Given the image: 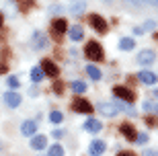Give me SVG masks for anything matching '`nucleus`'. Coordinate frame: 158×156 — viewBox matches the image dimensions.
I'll return each instance as SVG.
<instances>
[{
  "mask_svg": "<svg viewBox=\"0 0 158 156\" xmlns=\"http://www.w3.org/2000/svg\"><path fill=\"white\" fill-rule=\"evenodd\" d=\"M72 91H74V93H84V91H86V84L80 82V80H74L72 82Z\"/></svg>",
  "mask_w": 158,
  "mask_h": 156,
  "instance_id": "24",
  "label": "nucleus"
},
{
  "mask_svg": "<svg viewBox=\"0 0 158 156\" xmlns=\"http://www.w3.org/2000/svg\"><path fill=\"white\" fill-rule=\"evenodd\" d=\"M90 25L94 27V31H99V33H107V21L103 17H99V15H90Z\"/></svg>",
  "mask_w": 158,
  "mask_h": 156,
  "instance_id": "7",
  "label": "nucleus"
},
{
  "mask_svg": "<svg viewBox=\"0 0 158 156\" xmlns=\"http://www.w3.org/2000/svg\"><path fill=\"white\" fill-rule=\"evenodd\" d=\"M47 156H64V148L60 144H53L52 148H49V152H47Z\"/></svg>",
  "mask_w": 158,
  "mask_h": 156,
  "instance_id": "22",
  "label": "nucleus"
},
{
  "mask_svg": "<svg viewBox=\"0 0 158 156\" xmlns=\"http://www.w3.org/2000/svg\"><path fill=\"white\" fill-rule=\"evenodd\" d=\"M134 142H135V144H140V146H144V144L148 142V136H146V133H138Z\"/></svg>",
  "mask_w": 158,
  "mask_h": 156,
  "instance_id": "25",
  "label": "nucleus"
},
{
  "mask_svg": "<svg viewBox=\"0 0 158 156\" xmlns=\"http://www.w3.org/2000/svg\"><path fill=\"white\" fill-rule=\"evenodd\" d=\"M0 27H2V15H0Z\"/></svg>",
  "mask_w": 158,
  "mask_h": 156,
  "instance_id": "40",
  "label": "nucleus"
},
{
  "mask_svg": "<svg viewBox=\"0 0 158 156\" xmlns=\"http://www.w3.org/2000/svg\"><path fill=\"white\" fill-rule=\"evenodd\" d=\"M19 84H21V82H19L17 76H8V86H10V88H17Z\"/></svg>",
  "mask_w": 158,
  "mask_h": 156,
  "instance_id": "27",
  "label": "nucleus"
},
{
  "mask_svg": "<svg viewBox=\"0 0 158 156\" xmlns=\"http://www.w3.org/2000/svg\"><path fill=\"white\" fill-rule=\"evenodd\" d=\"M138 2H146V4H154V6H158V0H138Z\"/></svg>",
  "mask_w": 158,
  "mask_h": 156,
  "instance_id": "32",
  "label": "nucleus"
},
{
  "mask_svg": "<svg viewBox=\"0 0 158 156\" xmlns=\"http://www.w3.org/2000/svg\"><path fill=\"white\" fill-rule=\"evenodd\" d=\"M72 107L78 111V113H90L93 111V105L88 103L86 99H82V97H78V99H74V103H72Z\"/></svg>",
  "mask_w": 158,
  "mask_h": 156,
  "instance_id": "6",
  "label": "nucleus"
},
{
  "mask_svg": "<svg viewBox=\"0 0 158 156\" xmlns=\"http://www.w3.org/2000/svg\"><path fill=\"white\" fill-rule=\"evenodd\" d=\"M62 136H64L62 129H53V138H62Z\"/></svg>",
  "mask_w": 158,
  "mask_h": 156,
  "instance_id": "31",
  "label": "nucleus"
},
{
  "mask_svg": "<svg viewBox=\"0 0 158 156\" xmlns=\"http://www.w3.org/2000/svg\"><path fill=\"white\" fill-rule=\"evenodd\" d=\"M146 123H148V125H158V121H156V117H146Z\"/></svg>",
  "mask_w": 158,
  "mask_h": 156,
  "instance_id": "29",
  "label": "nucleus"
},
{
  "mask_svg": "<svg viewBox=\"0 0 158 156\" xmlns=\"http://www.w3.org/2000/svg\"><path fill=\"white\" fill-rule=\"evenodd\" d=\"M66 29H68V23H66L64 19H58V21H53V23H52L53 35H62V33H66Z\"/></svg>",
  "mask_w": 158,
  "mask_h": 156,
  "instance_id": "17",
  "label": "nucleus"
},
{
  "mask_svg": "<svg viewBox=\"0 0 158 156\" xmlns=\"http://www.w3.org/2000/svg\"><path fill=\"white\" fill-rule=\"evenodd\" d=\"M117 156H135V154H134V152H127V150H125V152H119Z\"/></svg>",
  "mask_w": 158,
  "mask_h": 156,
  "instance_id": "34",
  "label": "nucleus"
},
{
  "mask_svg": "<svg viewBox=\"0 0 158 156\" xmlns=\"http://www.w3.org/2000/svg\"><path fill=\"white\" fill-rule=\"evenodd\" d=\"M0 72H6V66H4V64H0Z\"/></svg>",
  "mask_w": 158,
  "mask_h": 156,
  "instance_id": "36",
  "label": "nucleus"
},
{
  "mask_svg": "<svg viewBox=\"0 0 158 156\" xmlns=\"http://www.w3.org/2000/svg\"><path fill=\"white\" fill-rule=\"evenodd\" d=\"M33 47H35V49L47 47V35L43 33V31H35V33H33Z\"/></svg>",
  "mask_w": 158,
  "mask_h": 156,
  "instance_id": "9",
  "label": "nucleus"
},
{
  "mask_svg": "<svg viewBox=\"0 0 158 156\" xmlns=\"http://www.w3.org/2000/svg\"><path fill=\"white\" fill-rule=\"evenodd\" d=\"M97 109H99L105 117H115L117 115V107H115L113 103H107V101H101V103L97 105Z\"/></svg>",
  "mask_w": 158,
  "mask_h": 156,
  "instance_id": "5",
  "label": "nucleus"
},
{
  "mask_svg": "<svg viewBox=\"0 0 158 156\" xmlns=\"http://www.w3.org/2000/svg\"><path fill=\"white\" fill-rule=\"evenodd\" d=\"M152 111H154V113L158 115V105H154V109H152Z\"/></svg>",
  "mask_w": 158,
  "mask_h": 156,
  "instance_id": "37",
  "label": "nucleus"
},
{
  "mask_svg": "<svg viewBox=\"0 0 158 156\" xmlns=\"http://www.w3.org/2000/svg\"><path fill=\"white\" fill-rule=\"evenodd\" d=\"M119 129H121V133L129 140V142H134L135 136H138V132L134 129V125H131V123H121V125H119Z\"/></svg>",
  "mask_w": 158,
  "mask_h": 156,
  "instance_id": "12",
  "label": "nucleus"
},
{
  "mask_svg": "<svg viewBox=\"0 0 158 156\" xmlns=\"http://www.w3.org/2000/svg\"><path fill=\"white\" fill-rule=\"evenodd\" d=\"M53 91L60 95V91H62V82H56V84H53Z\"/></svg>",
  "mask_w": 158,
  "mask_h": 156,
  "instance_id": "33",
  "label": "nucleus"
},
{
  "mask_svg": "<svg viewBox=\"0 0 158 156\" xmlns=\"http://www.w3.org/2000/svg\"><path fill=\"white\" fill-rule=\"evenodd\" d=\"M84 53H86L88 60H94V62L103 60V47H101L99 41H88L86 47H84Z\"/></svg>",
  "mask_w": 158,
  "mask_h": 156,
  "instance_id": "1",
  "label": "nucleus"
},
{
  "mask_svg": "<svg viewBox=\"0 0 158 156\" xmlns=\"http://www.w3.org/2000/svg\"><path fill=\"white\" fill-rule=\"evenodd\" d=\"M154 97H156V99H158V88H154Z\"/></svg>",
  "mask_w": 158,
  "mask_h": 156,
  "instance_id": "39",
  "label": "nucleus"
},
{
  "mask_svg": "<svg viewBox=\"0 0 158 156\" xmlns=\"http://www.w3.org/2000/svg\"><path fill=\"white\" fill-rule=\"evenodd\" d=\"M154 27H156V21H146V23L142 25V31L146 33V31H152Z\"/></svg>",
  "mask_w": 158,
  "mask_h": 156,
  "instance_id": "26",
  "label": "nucleus"
},
{
  "mask_svg": "<svg viewBox=\"0 0 158 156\" xmlns=\"http://www.w3.org/2000/svg\"><path fill=\"white\" fill-rule=\"evenodd\" d=\"M105 148H107V146H105L103 140H93L88 152H90V156H101V154H105Z\"/></svg>",
  "mask_w": 158,
  "mask_h": 156,
  "instance_id": "10",
  "label": "nucleus"
},
{
  "mask_svg": "<svg viewBox=\"0 0 158 156\" xmlns=\"http://www.w3.org/2000/svg\"><path fill=\"white\" fill-rule=\"evenodd\" d=\"M113 95L119 99V101H123V103H134L135 101V95L129 91V88H125V86H115L113 88Z\"/></svg>",
  "mask_w": 158,
  "mask_h": 156,
  "instance_id": "2",
  "label": "nucleus"
},
{
  "mask_svg": "<svg viewBox=\"0 0 158 156\" xmlns=\"http://www.w3.org/2000/svg\"><path fill=\"white\" fill-rule=\"evenodd\" d=\"M35 132H37V123L35 121H23V125H21V133H23V136H31V138H33V136H35Z\"/></svg>",
  "mask_w": 158,
  "mask_h": 156,
  "instance_id": "13",
  "label": "nucleus"
},
{
  "mask_svg": "<svg viewBox=\"0 0 158 156\" xmlns=\"http://www.w3.org/2000/svg\"><path fill=\"white\" fill-rule=\"evenodd\" d=\"M134 33H135V35H142L144 31H142V27H134Z\"/></svg>",
  "mask_w": 158,
  "mask_h": 156,
  "instance_id": "35",
  "label": "nucleus"
},
{
  "mask_svg": "<svg viewBox=\"0 0 158 156\" xmlns=\"http://www.w3.org/2000/svg\"><path fill=\"white\" fill-rule=\"evenodd\" d=\"M84 129H86V132H90V133H99L101 129H103V125H101L99 119H94V117H88L86 123H84Z\"/></svg>",
  "mask_w": 158,
  "mask_h": 156,
  "instance_id": "11",
  "label": "nucleus"
},
{
  "mask_svg": "<svg viewBox=\"0 0 158 156\" xmlns=\"http://www.w3.org/2000/svg\"><path fill=\"white\" fill-rule=\"evenodd\" d=\"M45 146H47L45 136H33V138H31V148H33V150H43Z\"/></svg>",
  "mask_w": 158,
  "mask_h": 156,
  "instance_id": "16",
  "label": "nucleus"
},
{
  "mask_svg": "<svg viewBox=\"0 0 158 156\" xmlns=\"http://www.w3.org/2000/svg\"><path fill=\"white\" fill-rule=\"evenodd\" d=\"M86 11V2L84 0H70V12L72 15H82Z\"/></svg>",
  "mask_w": 158,
  "mask_h": 156,
  "instance_id": "14",
  "label": "nucleus"
},
{
  "mask_svg": "<svg viewBox=\"0 0 158 156\" xmlns=\"http://www.w3.org/2000/svg\"><path fill=\"white\" fill-rule=\"evenodd\" d=\"M68 33H70V39L72 41H80L82 37H84V31H82L80 25H72L70 29H68Z\"/></svg>",
  "mask_w": 158,
  "mask_h": 156,
  "instance_id": "18",
  "label": "nucleus"
},
{
  "mask_svg": "<svg viewBox=\"0 0 158 156\" xmlns=\"http://www.w3.org/2000/svg\"><path fill=\"white\" fill-rule=\"evenodd\" d=\"M4 103L10 107V109H17L19 105H21V95L15 93V91H8V93L4 95Z\"/></svg>",
  "mask_w": 158,
  "mask_h": 156,
  "instance_id": "8",
  "label": "nucleus"
},
{
  "mask_svg": "<svg viewBox=\"0 0 158 156\" xmlns=\"http://www.w3.org/2000/svg\"><path fill=\"white\" fill-rule=\"evenodd\" d=\"M60 11H62V6H60V4H52V6H49V12H52V15H56V12H60Z\"/></svg>",
  "mask_w": 158,
  "mask_h": 156,
  "instance_id": "28",
  "label": "nucleus"
},
{
  "mask_svg": "<svg viewBox=\"0 0 158 156\" xmlns=\"http://www.w3.org/2000/svg\"><path fill=\"white\" fill-rule=\"evenodd\" d=\"M107 2H109V0H107Z\"/></svg>",
  "mask_w": 158,
  "mask_h": 156,
  "instance_id": "41",
  "label": "nucleus"
},
{
  "mask_svg": "<svg viewBox=\"0 0 158 156\" xmlns=\"http://www.w3.org/2000/svg\"><path fill=\"white\" fill-rule=\"evenodd\" d=\"M43 78H45V74H43V70H41L39 66H35V68L31 70V80L33 82H41Z\"/></svg>",
  "mask_w": 158,
  "mask_h": 156,
  "instance_id": "20",
  "label": "nucleus"
},
{
  "mask_svg": "<svg viewBox=\"0 0 158 156\" xmlns=\"http://www.w3.org/2000/svg\"><path fill=\"white\" fill-rule=\"evenodd\" d=\"M127 2H131V4H140V2H138V0H127Z\"/></svg>",
  "mask_w": 158,
  "mask_h": 156,
  "instance_id": "38",
  "label": "nucleus"
},
{
  "mask_svg": "<svg viewBox=\"0 0 158 156\" xmlns=\"http://www.w3.org/2000/svg\"><path fill=\"white\" fill-rule=\"evenodd\" d=\"M119 49H123V52L134 49V39H131V37H123V39L119 41Z\"/></svg>",
  "mask_w": 158,
  "mask_h": 156,
  "instance_id": "21",
  "label": "nucleus"
},
{
  "mask_svg": "<svg viewBox=\"0 0 158 156\" xmlns=\"http://www.w3.org/2000/svg\"><path fill=\"white\" fill-rule=\"evenodd\" d=\"M86 74L93 78V80H101V70L97 68V66H93V64H88L86 66Z\"/></svg>",
  "mask_w": 158,
  "mask_h": 156,
  "instance_id": "19",
  "label": "nucleus"
},
{
  "mask_svg": "<svg viewBox=\"0 0 158 156\" xmlns=\"http://www.w3.org/2000/svg\"><path fill=\"white\" fill-rule=\"evenodd\" d=\"M154 60H156V53L152 49H142V52H138V64H142V66H150V64H154Z\"/></svg>",
  "mask_w": 158,
  "mask_h": 156,
  "instance_id": "3",
  "label": "nucleus"
},
{
  "mask_svg": "<svg viewBox=\"0 0 158 156\" xmlns=\"http://www.w3.org/2000/svg\"><path fill=\"white\" fill-rule=\"evenodd\" d=\"M39 68L43 70V74H45V76H52V78H56V76L60 74V68L52 62V60H43Z\"/></svg>",
  "mask_w": 158,
  "mask_h": 156,
  "instance_id": "4",
  "label": "nucleus"
},
{
  "mask_svg": "<svg viewBox=\"0 0 158 156\" xmlns=\"http://www.w3.org/2000/svg\"><path fill=\"white\" fill-rule=\"evenodd\" d=\"M144 109L152 111V109H154V103H152V101H146V103H144Z\"/></svg>",
  "mask_w": 158,
  "mask_h": 156,
  "instance_id": "30",
  "label": "nucleus"
},
{
  "mask_svg": "<svg viewBox=\"0 0 158 156\" xmlns=\"http://www.w3.org/2000/svg\"><path fill=\"white\" fill-rule=\"evenodd\" d=\"M138 78H140V82H144V84H156V80H158V76L154 74V72H148V70L140 72Z\"/></svg>",
  "mask_w": 158,
  "mask_h": 156,
  "instance_id": "15",
  "label": "nucleus"
},
{
  "mask_svg": "<svg viewBox=\"0 0 158 156\" xmlns=\"http://www.w3.org/2000/svg\"><path fill=\"white\" fill-rule=\"evenodd\" d=\"M62 119H64V115H62L60 111H52V113H49V121H52L53 125H58V123H62Z\"/></svg>",
  "mask_w": 158,
  "mask_h": 156,
  "instance_id": "23",
  "label": "nucleus"
}]
</instances>
